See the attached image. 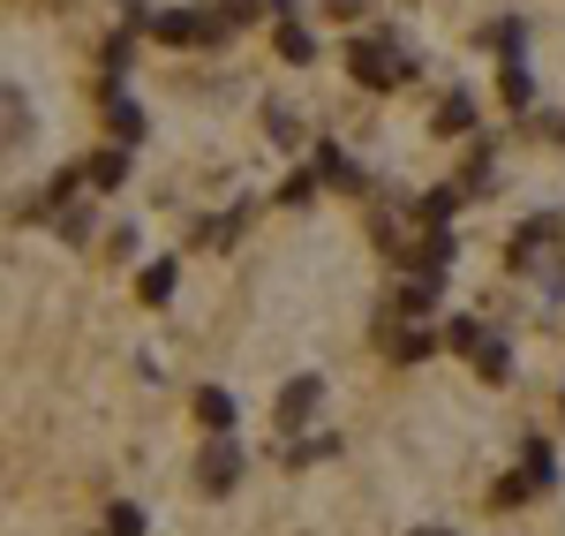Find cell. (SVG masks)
Instances as JSON below:
<instances>
[{
	"mask_svg": "<svg viewBox=\"0 0 565 536\" xmlns=\"http://www.w3.org/2000/svg\"><path fill=\"white\" fill-rule=\"evenodd\" d=\"M348 69H354V84H362V91H399L407 76H415V61H407L392 39H354L348 45Z\"/></svg>",
	"mask_w": 565,
	"mask_h": 536,
	"instance_id": "obj_1",
	"label": "cell"
},
{
	"mask_svg": "<svg viewBox=\"0 0 565 536\" xmlns=\"http://www.w3.org/2000/svg\"><path fill=\"white\" fill-rule=\"evenodd\" d=\"M317 408H324V378L302 370V378H287V393H279V408H271V423H279V431H302Z\"/></svg>",
	"mask_w": 565,
	"mask_h": 536,
	"instance_id": "obj_2",
	"label": "cell"
},
{
	"mask_svg": "<svg viewBox=\"0 0 565 536\" xmlns=\"http://www.w3.org/2000/svg\"><path fill=\"white\" fill-rule=\"evenodd\" d=\"M196 484H204V492H234V484H242V446H234L226 431H212V446L196 453Z\"/></svg>",
	"mask_w": 565,
	"mask_h": 536,
	"instance_id": "obj_3",
	"label": "cell"
},
{
	"mask_svg": "<svg viewBox=\"0 0 565 536\" xmlns=\"http://www.w3.org/2000/svg\"><path fill=\"white\" fill-rule=\"evenodd\" d=\"M385 348H392V362H423L437 340L423 333V317H385Z\"/></svg>",
	"mask_w": 565,
	"mask_h": 536,
	"instance_id": "obj_4",
	"label": "cell"
},
{
	"mask_svg": "<svg viewBox=\"0 0 565 536\" xmlns=\"http://www.w3.org/2000/svg\"><path fill=\"white\" fill-rule=\"evenodd\" d=\"M392 258H399L407 272H430V280H445V265H452V242H445V234H423L415 250H392Z\"/></svg>",
	"mask_w": 565,
	"mask_h": 536,
	"instance_id": "obj_5",
	"label": "cell"
},
{
	"mask_svg": "<svg viewBox=\"0 0 565 536\" xmlns=\"http://www.w3.org/2000/svg\"><path fill=\"white\" fill-rule=\"evenodd\" d=\"M84 181H90V189H121V181H129V144H121V151H90Z\"/></svg>",
	"mask_w": 565,
	"mask_h": 536,
	"instance_id": "obj_6",
	"label": "cell"
},
{
	"mask_svg": "<svg viewBox=\"0 0 565 536\" xmlns=\"http://www.w3.org/2000/svg\"><path fill=\"white\" fill-rule=\"evenodd\" d=\"M437 136H468L476 129V98L468 91H452V98H437V122H430Z\"/></svg>",
	"mask_w": 565,
	"mask_h": 536,
	"instance_id": "obj_7",
	"label": "cell"
},
{
	"mask_svg": "<svg viewBox=\"0 0 565 536\" xmlns=\"http://www.w3.org/2000/svg\"><path fill=\"white\" fill-rule=\"evenodd\" d=\"M476 370L490 378V386H505V378H513V348H505L498 333H482V340H476Z\"/></svg>",
	"mask_w": 565,
	"mask_h": 536,
	"instance_id": "obj_8",
	"label": "cell"
},
{
	"mask_svg": "<svg viewBox=\"0 0 565 536\" xmlns=\"http://www.w3.org/2000/svg\"><path fill=\"white\" fill-rule=\"evenodd\" d=\"M437 311V280L430 272H415L407 287H399V303H392V317H430Z\"/></svg>",
	"mask_w": 565,
	"mask_h": 536,
	"instance_id": "obj_9",
	"label": "cell"
},
{
	"mask_svg": "<svg viewBox=\"0 0 565 536\" xmlns=\"http://www.w3.org/2000/svg\"><path fill=\"white\" fill-rule=\"evenodd\" d=\"M106 129H114V144H143V114H136L121 91L106 98Z\"/></svg>",
	"mask_w": 565,
	"mask_h": 536,
	"instance_id": "obj_10",
	"label": "cell"
},
{
	"mask_svg": "<svg viewBox=\"0 0 565 536\" xmlns=\"http://www.w3.org/2000/svg\"><path fill=\"white\" fill-rule=\"evenodd\" d=\"M521 469L535 476V492H551V484H558V461H551V446H543V439H527V446H521Z\"/></svg>",
	"mask_w": 565,
	"mask_h": 536,
	"instance_id": "obj_11",
	"label": "cell"
},
{
	"mask_svg": "<svg viewBox=\"0 0 565 536\" xmlns=\"http://www.w3.org/2000/svg\"><path fill=\"white\" fill-rule=\"evenodd\" d=\"M543 242H551V220H527L521 234H513V250H505V258H513V265H535V258H543Z\"/></svg>",
	"mask_w": 565,
	"mask_h": 536,
	"instance_id": "obj_12",
	"label": "cell"
},
{
	"mask_svg": "<svg viewBox=\"0 0 565 536\" xmlns=\"http://www.w3.org/2000/svg\"><path fill=\"white\" fill-rule=\"evenodd\" d=\"M317 175H324V181H340V189H362V175H354V159H348V151H332V144L317 151Z\"/></svg>",
	"mask_w": 565,
	"mask_h": 536,
	"instance_id": "obj_13",
	"label": "cell"
},
{
	"mask_svg": "<svg viewBox=\"0 0 565 536\" xmlns=\"http://www.w3.org/2000/svg\"><path fill=\"white\" fill-rule=\"evenodd\" d=\"M151 522H143V506H129V498H114L106 506V536H143Z\"/></svg>",
	"mask_w": 565,
	"mask_h": 536,
	"instance_id": "obj_14",
	"label": "cell"
},
{
	"mask_svg": "<svg viewBox=\"0 0 565 536\" xmlns=\"http://www.w3.org/2000/svg\"><path fill=\"white\" fill-rule=\"evenodd\" d=\"M196 416H204L212 431H226V423H234V401H226L218 386H204V393H196Z\"/></svg>",
	"mask_w": 565,
	"mask_h": 536,
	"instance_id": "obj_15",
	"label": "cell"
},
{
	"mask_svg": "<svg viewBox=\"0 0 565 536\" xmlns=\"http://www.w3.org/2000/svg\"><path fill=\"white\" fill-rule=\"evenodd\" d=\"M498 91H505V106H527V98H535V84H527V69H521V61H505Z\"/></svg>",
	"mask_w": 565,
	"mask_h": 536,
	"instance_id": "obj_16",
	"label": "cell"
},
{
	"mask_svg": "<svg viewBox=\"0 0 565 536\" xmlns=\"http://www.w3.org/2000/svg\"><path fill=\"white\" fill-rule=\"evenodd\" d=\"M136 287H143V303H167V295H174V265H143Z\"/></svg>",
	"mask_w": 565,
	"mask_h": 536,
	"instance_id": "obj_17",
	"label": "cell"
},
{
	"mask_svg": "<svg viewBox=\"0 0 565 536\" xmlns=\"http://www.w3.org/2000/svg\"><path fill=\"white\" fill-rule=\"evenodd\" d=\"M476 340H482L476 317H445V348H468V356H476Z\"/></svg>",
	"mask_w": 565,
	"mask_h": 536,
	"instance_id": "obj_18",
	"label": "cell"
},
{
	"mask_svg": "<svg viewBox=\"0 0 565 536\" xmlns=\"http://www.w3.org/2000/svg\"><path fill=\"white\" fill-rule=\"evenodd\" d=\"M521 498H535V476H505V484H498V492H490V506H521Z\"/></svg>",
	"mask_w": 565,
	"mask_h": 536,
	"instance_id": "obj_19",
	"label": "cell"
},
{
	"mask_svg": "<svg viewBox=\"0 0 565 536\" xmlns=\"http://www.w3.org/2000/svg\"><path fill=\"white\" fill-rule=\"evenodd\" d=\"M460 197H468V189H430V197H423V220H452V204H460Z\"/></svg>",
	"mask_w": 565,
	"mask_h": 536,
	"instance_id": "obj_20",
	"label": "cell"
},
{
	"mask_svg": "<svg viewBox=\"0 0 565 536\" xmlns=\"http://www.w3.org/2000/svg\"><path fill=\"white\" fill-rule=\"evenodd\" d=\"M309 197H317V175H287V181H279V204H295V212H302Z\"/></svg>",
	"mask_w": 565,
	"mask_h": 536,
	"instance_id": "obj_21",
	"label": "cell"
},
{
	"mask_svg": "<svg viewBox=\"0 0 565 536\" xmlns=\"http://www.w3.org/2000/svg\"><path fill=\"white\" fill-rule=\"evenodd\" d=\"M234 227H242V212H226V220H204V234H196V242H204V250H226V242H234Z\"/></svg>",
	"mask_w": 565,
	"mask_h": 536,
	"instance_id": "obj_22",
	"label": "cell"
},
{
	"mask_svg": "<svg viewBox=\"0 0 565 536\" xmlns=\"http://www.w3.org/2000/svg\"><path fill=\"white\" fill-rule=\"evenodd\" d=\"M279 53H287V61H309V31L302 23H279Z\"/></svg>",
	"mask_w": 565,
	"mask_h": 536,
	"instance_id": "obj_23",
	"label": "cell"
},
{
	"mask_svg": "<svg viewBox=\"0 0 565 536\" xmlns=\"http://www.w3.org/2000/svg\"><path fill=\"white\" fill-rule=\"evenodd\" d=\"M415 536H452V529H415Z\"/></svg>",
	"mask_w": 565,
	"mask_h": 536,
	"instance_id": "obj_24",
	"label": "cell"
}]
</instances>
